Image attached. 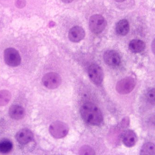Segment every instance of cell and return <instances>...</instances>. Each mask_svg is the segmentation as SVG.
Returning <instances> with one entry per match:
<instances>
[{
    "label": "cell",
    "instance_id": "obj_2",
    "mask_svg": "<svg viewBox=\"0 0 155 155\" xmlns=\"http://www.w3.org/2000/svg\"><path fill=\"white\" fill-rule=\"evenodd\" d=\"M107 25V21L101 15H92L89 20V27L93 33L98 34L104 31Z\"/></svg>",
    "mask_w": 155,
    "mask_h": 155
},
{
    "label": "cell",
    "instance_id": "obj_4",
    "mask_svg": "<svg viewBox=\"0 0 155 155\" xmlns=\"http://www.w3.org/2000/svg\"><path fill=\"white\" fill-rule=\"evenodd\" d=\"M135 85V79L132 77H127L118 82L116 85V91L119 94L125 95L132 91Z\"/></svg>",
    "mask_w": 155,
    "mask_h": 155
},
{
    "label": "cell",
    "instance_id": "obj_18",
    "mask_svg": "<svg viewBox=\"0 0 155 155\" xmlns=\"http://www.w3.org/2000/svg\"><path fill=\"white\" fill-rule=\"evenodd\" d=\"M79 153L80 155H94L95 151L89 146H84L81 147Z\"/></svg>",
    "mask_w": 155,
    "mask_h": 155
},
{
    "label": "cell",
    "instance_id": "obj_1",
    "mask_svg": "<svg viewBox=\"0 0 155 155\" xmlns=\"http://www.w3.org/2000/svg\"><path fill=\"white\" fill-rule=\"evenodd\" d=\"M80 113L84 121L91 125L97 126L103 122V117L101 110L92 103L84 104L81 108Z\"/></svg>",
    "mask_w": 155,
    "mask_h": 155
},
{
    "label": "cell",
    "instance_id": "obj_8",
    "mask_svg": "<svg viewBox=\"0 0 155 155\" xmlns=\"http://www.w3.org/2000/svg\"><path fill=\"white\" fill-rule=\"evenodd\" d=\"M104 59L105 63L110 66H117L121 63L119 54L112 50L106 51L104 54Z\"/></svg>",
    "mask_w": 155,
    "mask_h": 155
},
{
    "label": "cell",
    "instance_id": "obj_15",
    "mask_svg": "<svg viewBox=\"0 0 155 155\" xmlns=\"http://www.w3.org/2000/svg\"><path fill=\"white\" fill-rule=\"evenodd\" d=\"M13 148L12 142L7 139L0 142V153H8L11 151Z\"/></svg>",
    "mask_w": 155,
    "mask_h": 155
},
{
    "label": "cell",
    "instance_id": "obj_11",
    "mask_svg": "<svg viewBox=\"0 0 155 155\" xmlns=\"http://www.w3.org/2000/svg\"><path fill=\"white\" fill-rule=\"evenodd\" d=\"M10 117L15 120H20L24 117L25 112L24 108L18 105H14L10 107L9 110Z\"/></svg>",
    "mask_w": 155,
    "mask_h": 155
},
{
    "label": "cell",
    "instance_id": "obj_21",
    "mask_svg": "<svg viewBox=\"0 0 155 155\" xmlns=\"http://www.w3.org/2000/svg\"><path fill=\"white\" fill-rule=\"evenodd\" d=\"M127 118L128 117L126 118V119H125V118H124V119L123 120V121H122V122H123L122 123H123V124H123V126H127V124H129V123L128 121H129V119H127Z\"/></svg>",
    "mask_w": 155,
    "mask_h": 155
},
{
    "label": "cell",
    "instance_id": "obj_16",
    "mask_svg": "<svg viewBox=\"0 0 155 155\" xmlns=\"http://www.w3.org/2000/svg\"><path fill=\"white\" fill-rule=\"evenodd\" d=\"M11 95L10 92L7 90L0 91V106H4L7 104L10 99Z\"/></svg>",
    "mask_w": 155,
    "mask_h": 155
},
{
    "label": "cell",
    "instance_id": "obj_20",
    "mask_svg": "<svg viewBox=\"0 0 155 155\" xmlns=\"http://www.w3.org/2000/svg\"><path fill=\"white\" fill-rule=\"evenodd\" d=\"M16 5L17 7L22 8L25 5V0H16Z\"/></svg>",
    "mask_w": 155,
    "mask_h": 155
},
{
    "label": "cell",
    "instance_id": "obj_5",
    "mask_svg": "<svg viewBox=\"0 0 155 155\" xmlns=\"http://www.w3.org/2000/svg\"><path fill=\"white\" fill-rule=\"evenodd\" d=\"M4 58L5 63L10 66H17L21 62V58L18 51L12 48L5 49Z\"/></svg>",
    "mask_w": 155,
    "mask_h": 155
},
{
    "label": "cell",
    "instance_id": "obj_6",
    "mask_svg": "<svg viewBox=\"0 0 155 155\" xmlns=\"http://www.w3.org/2000/svg\"><path fill=\"white\" fill-rule=\"evenodd\" d=\"M42 81L44 85L47 88L54 89L59 86L61 84V79L58 74L50 72L44 76Z\"/></svg>",
    "mask_w": 155,
    "mask_h": 155
},
{
    "label": "cell",
    "instance_id": "obj_12",
    "mask_svg": "<svg viewBox=\"0 0 155 155\" xmlns=\"http://www.w3.org/2000/svg\"><path fill=\"white\" fill-rule=\"evenodd\" d=\"M137 136L132 130L126 131L123 136V143L125 146L128 147L134 146L137 142Z\"/></svg>",
    "mask_w": 155,
    "mask_h": 155
},
{
    "label": "cell",
    "instance_id": "obj_17",
    "mask_svg": "<svg viewBox=\"0 0 155 155\" xmlns=\"http://www.w3.org/2000/svg\"><path fill=\"white\" fill-rule=\"evenodd\" d=\"M155 145L151 143H145L142 147L141 155H155Z\"/></svg>",
    "mask_w": 155,
    "mask_h": 155
},
{
    "label": "cell",
    "instance_id": "obj_9",
    "mask_svg": "<svg viewBox=\"0 0 155 155\" xmlns=\"http://www.w3.org/2000/svg\"><path fill=\"white\" fill-rule=\"evenodd\" d=\"M34 136L32 131L28 129H23L17 132L16 140L21 144H26L32 140Z\"/></svg>",
    "mask_w": 155,
    "mask_h": 155
},
{
    "label": "cell",
    "instance_id": "obj_13",
    "mask_svg": "<svg viewBox=\"0 0 155 155\" xmlns=\"http://www.w3.org/2000/svg\"><path fill=\"white\" fill-rule=\"evenodd\" d=\"M116 30L118 34L126 35L130 30V25L128 21L125 19L119 21L116 25Z\"/></svg>",
    "mask_w": 155,
    "mask_h": 155
},
{
    "label": "cell",
    "instance_id": "obj_19",
    "mask_svg": "<svg viewBox=\"0 0 155 155\" xmlns=\"http://www.w3.org/2000/svg\"><path fill=\"white\" fill-rule=\"evenodd\" d=\"M147 98L152 104H155V89H152L150 90L147 93Z\"/></svg>",
    "mask_w": 155,
    "mask_h": 155
},
{
    "label": "cell",
    "instance_id": "obj_23",
    "mask_svg": "<svg viewBox=\"0 0 155 155\" xmlns=\"http://www.w3.org/2000/svg\"><path fill=\"white\" fill-rule=\"evenodd\" d=\"M115 1L117 2H123L125 0H115Z\"/></svg>",
    "mask_w": 155,
    "mask_h": 155
},
{
    "label": "cell",
    "instance_id": "obj_7",
    "mask_svg": "<svg viewBox=\"0 0 155 155\" xmlns=\"http://www.w3.org/2000/svg\"><path fill=\"white\" fill-rule=\"evenodd\" d=\"M88 74L91 80L94 84L99 85L104 79V72L99 66L95 64L91 65L88 69Z\"/></svg>",
    "mask_w": 155,
    "mask_h": 155
},
{
    "label": "cell",
    "instance_id": "obj_10",
    "mask_svg": "<svg viewBox=\"0 0 155 155\" xmlns=\"http://www.w3.org/2000/svg\"><path fill=\"white\" fill-rule=\"evenodd\" d=\"M85 35L84 30L80 27H74L69 31V39L73 42H79L84 38Z\"/></svg>",
    "mask_w": 155,
    "mask_h": 155
},
{
    "label": "cell",
    "instance_id": "obj_22",
    "mask_svg": "<svg viewBox=\"0 0 155 155\" xmlns=\"http://www.w3.org/2000/svg\"><path fill=\"white\" fill-rule=\"evenodd\" d=\"M63 2H65L66 3H70L72 2L73 0H61Z\"/></svg>",
    "mask_w": 155,
    "mask_h": 155
},
{
    "label": "cell",
    "instance_id": "obj_3",
    "mask_svg": "<svg viewBox=\"0 0 155 155\" xmlns=\"http://www.w3.org/2000/svg\"><path fill=\"white\" fill-rule=\"evenodd\" d=\"M69 130V127L66 124L60 121L52 123L49 128L51 135L57 139L65 137L68 133Z\"/></svg>",
    "mask_w": 155,
    "mask_h": 155
},
{
    "label": "cell",
    "instance_id": "obj_14",
    "mask_svg": "<svg viewBox=\"0 0 155 155\" xmlns=\"http://www.w3.org/2000/svg\"><path fill=\"white\" fill-rule=\"evenodd\" d=\"M130 51L134 53H139L144 50L145 44L144 41L141 40H132L130 42L129 45Z\"/></svg>",
    "mask_w": 155,
    "mask_h": 155
}]
</instances>
